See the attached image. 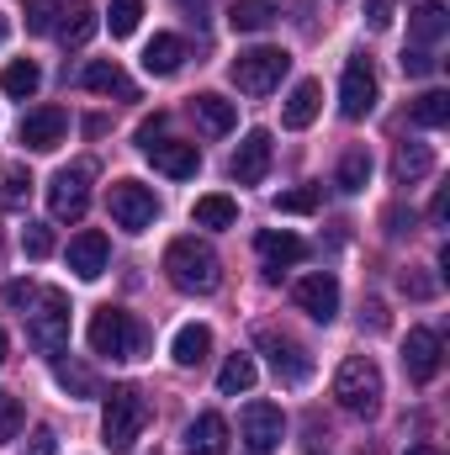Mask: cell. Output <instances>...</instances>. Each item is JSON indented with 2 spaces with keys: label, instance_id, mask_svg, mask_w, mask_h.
Returning a JSON list of instances; mask_svg holds the SVG:
<instances>
[{
  "label": "cell",
  "instance_id": "16",
  "mask_svg": "<svg viewBox=\"0 0 450 455\" xmlns=\"http://www.w3.org/2000/svg\"><path fill=\"white\" fill-rule=\"evenodd\" d=\"M107 233H96V228H85V233H75L69 238V270L80 275V281H96L101 270H107Z\"/></svg>",
  "mask_w": 450,
  "mask_h": 455
},
{
  "label": "cell",
  "instance_id": "15",
  "mask_svg": "<svg viewBox=\"0 0 450 455\" xmlns=\"http://www.w3.org/2000/svg\"><path fill=\"white\" fill-rule=\"evenodd\" d=\"M64 132H69V112H64V107H37V112L21 116V143H27L32 154L59 148V143H64Z\"/></svg>",
  "mask_w": 450,
  "mask_h": 455
},
{
  "label": "cell",
  "instance_id": "18",
  "mask_svg": "<svg viewBox=\"0 0 450 455\" xmlns=\"http://www.w3.org/2000/svg\"><path fill=\"white\" fill-rule=\"evenodd\" d=\"M254 249L270 259V281L281 275V265H302V259H308V243H302L297 233H276V228H265V233L254 238Z\"/></svg>",
  "mask_w": 450,
  "mask_h": 455
},
{
  "label": "cell",
  "instance_id": "26",
  "mask_svg": "<svg viewBox=\"0 0 450 455\" xmlns=\"http://www.w3.org/2000/svg\"><path fill=\"white\" fill-rule=\"evenodd\" d=\"M446 32H450V16H446V5H435V0H424V5L408 16V37H414L419 48H435Z\"/></svg>",
  "mask_w": 450,
  "mask_h": 455
},
{
  "label": "cell",
  "instance_id": "48",
  "mask_svg": "<svg viewBox=\"0 0 450 455\" xmlns=\"http://www.w3.org/2000/svg\"><path fill=\"white\" fill-rule=\"evenodd\" d=\"M5 349H11V339H5V329H0V365H5Z\"/></svg>",
  "mask_w": 450,
  "mask_h": 455
},
{
  "label": "cell",
  "instance_id": "17",
  "mask_svg": "<svg viewBox=\"0 0 450 455\" xmlns=\"http://www.w3.org/2000/svg\"><path fill=\"white\" fill-rule=\"evenodd\" d=\"M143 154H149V159H154V170H165L170 180H191V175L202 170L197 143H170V138H165V143H149Z\"/></svg>",
  "mask_w": 450,
  "mask_h": 455
},
{
  "label": "cell",
  "instance_id": "37",
  "mask_svg": "<svg viewBox=\"0 0 450 455\" xmlns=\"http://www.w3.org/2000/svg\"><path fill=\"white\" fill-rule=\"evenodd\" d=\"M21 249H27L32 259H48V254H53V228L48 223H27L21 228Z\"/></svg>",
  "mask_w": 450,
  "mask_h": 455
},
{
  "label": "cell",
  "instance_id": "1",
  "mask_svg": "<svg viewBox=\"0 0 450 455\" xmlns=\"http://www.w3.org/2000/svg\"><path fill=\"white\" fill-rule=\"evenodd\" d=\"M165 275H170V286L186 291V297H213V291L223 286V259H218L213 243H202V238H175V243L165 249Z\"/></svg>",
  "mask_w": 450,
  "mask_h": 455
},
{
  "label": "cell",
  "instance_id": "4",
  "mask_svg": "<svg viewBox=\"0 0 450 455\" xmlns=\"http://www.w3.org/2000/svg\"><path fill=\"white\" fill-rule=\"evenodd\" d=\"M85 339L96 355H107V360H133L138 349H143V329H138V318L133 313H122V307H96L91 313V329H85Z\"/></svg>",
  "mask_w": 450,
  "mask_h": 455
},
{
  "label": "cell",
  "instance_id": "8",
  "mask_svg": "<svg viewBox=\"0 0 450 455\" xmlns=\"http://www.w3.org/2000/svg\"><path fill=\"white\" fill-rule=\"evenodd\" d=\"M85 207H91V164H64L48 180V212L59 223H80Z\"/></svg>",
  "mask_w": 450,
  "mask_h": 455
},
{
  "label": "cell",
  "instance_id": "33",
  "mask_svg": "<svg viewBox=\"0 0 450 455\" xmlns=\"http://www.w3.org/2000/svg\"><path fill=\"white\" fill-rule=\"evenodd\" d=\"M414 122H419V127H446L450 122V96L446 91H424V96L414 101Z\"/></svg>",
  "mask_w": 450,
  "mask_h": 455
},
{
  "label": "cell",
  "instance_id": "3",
  "mask_svg": "<svg viewBox=\"0 0 450 455\" xmlns=\"http://www.w3.org/2000/svg\"><path fill=\"white\" fill-rule=\"evenodd\" d=\"M143 424H149V403H143V392L117 387L112 397H107V408H101V445L117 451V455L133 451L138 435H143Z\"/></svg>",
  "mask_w": 450,
  "mask_h": 455
},
{
  "label": "cell",
  "instance_id": "45",
  "mask_svg": "<svg viewBox=\"0 0 450 455\" xmlns=\"http://www.w3.org/2000/svg\"><path fill=\"white\" fill-rule=\"evenodd\" d=\"M59 445H53V429H37L32 435V455H53Z\"/></svg>",
  "mask_w": 450,
  "mask_h": 455
},
{
  "label": "cell",
  "instance_id": "21",
  "mask_svg": "<svg viewBox=\"0 0 450 455\" xmlns=\"http://www.w3.org/2000/svg\"><path fill=\"white\" fill-rule=\"evenodd\" d=\"M80 85L85 91H96V96H117V101H138V91H133V80L107 64V59H96V64H85V75H80Z\"/></svg>",
  "mask_w": 450,
  "mask_h": 455
},
{
  "label": "cell",
  "instance_id": "9",
  "mask_svg": "<svg viewBox=\"0 0 450 455\" xmlns=\"http://www.w3.org/2000/svg\"><path fill=\"white\" fill-rule=\"evenodd\" d=\"M371 107H376V69H371L366 53H355L339 75V112L350 122H360V116H371Z\"/></svg>",
  "mask_w": 450,
  "mask_h": 455
},
{
  "label": "cell",
  "instance_id": "5",
  "mask_svg": "<svg viewBox=\"0 0 450 455\" xmlns=\"http://www.w3.org/2000/svg\"><path fill=\"white\" fill-rule=\"evenodd\" d=\"M286 69H292V53H286V48H244V53L228 64V75H233V85H238L244 96H270V91L286 80Z\"/></svg>",
  "mask_w": 450,
  "mask_h": 455
},
{
  "label": "cell",
  "instance_id": "28",
  "mask_svg": "<svg viewBox=\"0 0 450 455\" xmlns=\"http://www.w3.org/2000/svg\"><path fill=\"white\" fill-rule=\"evenodd\" d=\"M430 170H435V148H430V143H403L398 159H392V180H398V186H414V180H424Z\"/></svg>",
  "mask_w": 450,
  "mask_h": 455
},
{
  "label": "cell",
  "instance_id": "43",
  "mask_svg": "<svg viewBox=\"0 0 450 455\" xmlns=\"http://www.w3.org/2000/svg\"><path fill=\"white\" fill-rule=\"evenodd\" d=\"M159 132H165V116H149V122L138 127V148H149V143H159Z\"/></svg>",
  "mask_w": 450,
  "mask_h": 455
},
{
  "label": "cell",
  "instance_id": "42",
  "mask_svg": "<svg viewBox=\"0 0 450 455\" xmlns=\"http://www.w3.org/2000/svg\"><path fill=\"white\" fill-rule=\"evenodd\" d=\"M5 302H11V307H32V302H37V286H32V281H11V286H5Z\"/></svg>",
  "mask_w": 450,
  "mask_h": 455
},
{
  "label": "cell",
  "instance_id": "40",
  "mask_svg": "<svg viewBox=\"0 0 450 455\" xmlns=\"http://www.w3.org/2000/svg\"><path fill=\"white\" fill-rule=\"evenodd\" d=\"M313 207H318V186H297L276 196V212H313Z\"/></svg>",
  "mask_w": 450,
  "mask_h": 455
},
{
  "label": "cell",
  "instance_id": "25",
  "mask_svg": "<svg viewBox=\"0 0 450 455\" xmlns=\"http://www.w3.org/2000/svg\"><path fill=\"white\" fill-rule=\"evenodd\" d=\"M281 16V0H233L228 5V27L233 32H265Z\"/></svg>",
  "mask_w": 450,
  "mask_h": 455
},
{
  "label": "cell",
  "instance_id": "49",
  "mask_svg": "<svg viewBox=\"0 0 450 455\" xmlns=\"http://www.w3.org/2000/svg\"><path fill=\"white\" fill-rule=\"evenodd\" d=\"M5 32H11V21H5V16H0V43H5Z\"/></svg>",
  "mask_w": 450,
  "mask_h": 455
},
{
  "label": "cell",
  "instance_id": "22",
  "mask_svg": "<svg viewBox=\"0 0 450 455\" xmlns=\"http://www.w3.org/2000/svg\"><path fill=\"white\" fill-rule=\"evenodd\" d=\"M318 107H324V85H318V80H297V85H292V96H286L281 122H286L292 132H297V127H313Z\"/></svg>",
  "mask_w": 450,
  "mask_h": 455
},
{
  "label": "cell",
  "instance_id": "20",
  "mask_svg": "<svg viewBox=\"0 0 450 455\" xmlns=\"http://www.w3.org/2000/svg\"><path fill=\"white\" fill-rule=\"evenodd\" d=\"M186 64V43L175 37V32H159L149 48H143V75H154V80H165V75H175Z\"/></svg>",
  "mask_w": 450,
  "mask_h": 455
},
{
  "label": "cell",
  "instance_id": "6",
  "mask_svg": "<svg viewBox=\"0 0 450 455\" xmlns=\"http://www.w3.org/2000/svg\"><path fill=\"white\" fill-rule=\"evenodd\" d=\"M27 339L43 355H59L69 344V297L59 286L37 291V313H27Z\"/></svg>",
  "mask_w": 450,
  "mask_h": 455
},
{
  "label": "cell",
  "instance_id": "47",
  "mask_svg": "<svg viewBox=\"0 0 450 455\" xmlns=\"http://www.w3.org/2000/svg\"><path fill=\"white\" fill-rule=\"evenodd\" d=\"M408 455H440V451H435V445H414Z\"/></svg>",
  "mask_w": 450,
  "mask_h": 455
},
{
  "label": "cell",
  "instance_id": "44",
  "mask_svg": "<svg viewBox=\"0 0 450 455\" xmlns=\"http://www.w3.org/2000/svg\"><path fill=\"white\" fill-rule=\"evenodd\" d=\"M371 27H392V0H371Z\"/></svg>",
  "mask_w": 450,
  "mask_h": 455
},
{
  "label": "cell",
  "instance_id": "12",
  "mask_svg": "<svg viewBox=\"0 0 450 455\" xmlns=\"http://www.w3.org/2000/svg\"><path fill=\"white\" fill-rule=\"evenodd\" d=\"M270 154H276L270 132H265V127H254V132H244V143L233 148L228 175H233L238 186H260V180H265V170H270Z\"/></svg>",
  "mask_w": 450,
  "mask_h": 455
},
{
  "label": "cell",
  "instance_id": "24",
  "mask_svg": "<svg viewBox=\"0 0 450 455\" xmlns=\"http://www.w3.org/2000/svg\"><path fill=\"white\" fill-rule=\"evenodd\" d=\"M170 355H175V365H202L207 355H213V329L207 323H186V329H175V339H170Z\"/></svg>",
  "mask_w": 450,
  "mask_h": 455
},
{
  "label": "cell",
  "instance_id": "13",
  "mask_svg": "<svg viewBox=\"0 0 450 455\" xmlns=\"http://www.w3.org/2000/svg\"><path fill=\"white\" fill-rule=\"evenodd\" d=\"M292 297H297V307H302L313 323H334V318H339V281L329 275V270H318V275H302Z\"/></svg>",
  "mask_w": 450,
  "mask_h": 455
},
{
  "label": "cell",
  "instance_id": "41",
  "mask_svg": "<svg viewBox=\"0 0 450 455\" xmlns=\"http://www.w3.org/2000/svg\"><path fill=\"white\" fill-rule=\"evenodd\" d=\"M403 75H414V80L435 75V53L430 48H403Z\"/></svg>",
  "mask_w": 450,
  "mask_h": 455
},
{
  "label": "cell",
  "instance_id": "32",
  "mask_svg": "<svg viewBox=\"0 0 450 455\" xmlns=\"http://www.w3.org/2000/svg\"><path fill=\"white\" fill-rule=\"evenodd\" d=\"M366 180H371V154L366 148H350L344 159H339V191H366Z\"/></svg>",
  "mask_w": 450,
  "mask_h": 455
},
{
  "label": "cell",
  "instance_id": "39",
  "mask_svg": "<svg viewBox=\"0 0 450 455\" xmlns=\"http://www.w3.org/2000/svg\"><path fill=\"white\" fill-rule=\"evenodd\" d=\"M27 186H32V180H27L21 164H5V170H0V202H5V207H16V202L27 196Z\"/></svg>",
  "mask_w": 450,
  "mask_h": 455
},
{
  "label": "cell",
  "instance_id": "23",
  "mask_svg": "<svg viewBox=\"0 0 450 455\" xmlns=\"http://www.w3.org/2000/svg\"><path fill=\"white\" fill-rule=\"evenodd\" d=\"M96 27H101V16H96V5H69V11H59V43L64 48H85L91 37H96Z\"/></svg>",
  "mask_w": 450,
  "mask_h": 455
},
{
  "label": "cell",
  "instance_id": "14",
  "mask_svg": "<svg viewBox=\"0 0 450 455\" xmlns=\"http://www.w3.org/2000/svg\"><path fill=\"white\" fill-rule=\"evenodd\" d=\"M440 355H446V344H440L435 329H408V339H403V365H408V376H414L419 387L440 376Z\"/></svg>",
  "mask_w": 450,
  "mask_h": 455
},
{
  "label": "cell",
  "instance_id": "7",
  "mask_svg": "<svg viewBox=\"0 0 450 455\" xmlns=\"http://www.w3.org/2000/svg\"><path fill=\"white\" fill-rule=\"evenodd\" d=\"M107 212H112L117 228L143 233V228H154V218H159V196H154L143 180H112V191H107Z\"/></svg>",
  "mask_w": 450,
  "mask_h": 455
},
{
  "label": "cell",
  "instance_id": "31",
  "mask_svg": "<svg viewBox=\"0 0 450 455\" xmlns=\"http://www.w3.org/2000/svg\"><path fill=\"white\" fill-rule=\"evenodd\" d=\"M254 376H260V371H254V360H249V355H228L223 371H218V392H223V397H238V392H249V387H254Z\"/></svg>",
  "mask_w": 450,
  "mask_h": 455
},
{
  "label": "cell",
  "instance_id": "35",
  "mask_svg": "<svg viewBox=\"0 0 450 455\" xmlns=\"http://www.w3.org/2000/svg\"><path fill=\"white\" fill-rule=\"evenodd\" d=\"M53 376H59V387H64V392H75V397H91V392H96V381H91V371H85V365L59 360V365H53Z\"/></svg>",
  "mask_w": 450,
  "mask_h": 455
},
{
  "label": "cell",
  "instance_id": "2",
  "mask_svg": "<svg viewBox=\"0 0 450 455\" xmlns=\"http://www.w3.org/2000/svg\"><path fill=\"white\" fill-rule=\"evenodd\" d=\"M334 397L344 413H355V419H371L376 408H382V371H376V360L371 355H350L344 365L334 371Z\"/></svg>",
  "mask_w": 450,
  "mask_h": 455
},
{
  "label": "cell",
  "instance_id": "46",
  "mask_svg": "<svg viewBox=\"0 0 450 455\" xmlns=\"http://www.w3.org/2000/svg\"><path fill=\"white\" fill-rule=\"evenodd\" d=\"M446 212H450V191H435V207H430V218H435V223H446Z\"/></svg>",
  "mask_w": 450,
  "mask_h": 455
},
{
  "label": "cell",
  "instance_id": "38",
  "mask_svg": "<svg viewBox=\"0 0 450 455\" xmlns=\"http://www.w3.org/2000/svg\"><path fill=\"white\" fill-rule=\"evenodd\" d=\"M53 27H59V5H53V0H32V5H27V32L43 37V32H53Z\"/></svg>",
  "mask_w": 450,
  "mask_h": 455
},
{
  "label": "cell",
  "instance_id": "30",
  "mask_svg": "<svg viewBox=\"0 0 450 455\" xmlns=\"http://www.w3.org/2000/svg\"><path fill=\"white\" fill-rule=\"evenodd\" d=\"M191 218H197V228H233V223H238V202H233V196H223V191L197 196Z\"/></svg>",
  "mask_w": 450,
  "mask_h": 455
},
{
  "label": "cell",
  "instance_id": "34",
  "mask_svg": "<svg viewBox=\"0 0 450 455\" xmlns=\"http://www.w3.org/2000/svg\"><path fill=\"white\" fill-rule=\"evenodd\" d=\"M138 21H143V0H112V11H107L112 37H133V32H138Z\"/></svg>",
  "mask_w": 450,
  "mask_h": 455
},
{
  "label": "cell",
  "instance_id": "29",
  "mask_svg": "<svg viewBox=\"0 0 450 455\" xmlns=\"http://www.w3.org/2000/svg\"><path fill=\"white\" fill-rule=\"evenodd\" d=\"M191 112H197V122L213 132V138H223V132H233V122H238V112H233V101H223L218 91H202L197 101H191Z\"/></svg>",
  "mask_w": 450,
  "mask_h": 455
},
{
  "label": "cell",
  "instance_id": "19",
  "mask_svg": "<svg viewBox=\"0 0 450 455\" xmlns=\"http://www.w3.org/2000/svg\"><path fill=\"white\" fill-rule=\"evenodd\" d=\"M186 455H228V424L223 413H197L186 429Z\"/></svg>",
  "mask_w": 450,
  "mask_h": 455
},
{
  "label": "cell",
  "instance_id": "10",
  "mask_svg": "<svg viewBox=\"0 0 450 455\" xmlns=\"http://www.w3.org/2000/svg\"><path fill=\"white\" fill-rule=\"evenodd\" d=\"M238 429H244V445L254 455H270V451H281V440H286V413L276 403H249Z\"/></svg>",
  "mask_w": 450,
  "mask_h": 455
},
{
  "label": "cell",
  "instance_id": "11",
  "mask_svg": "<svg viewBox=\"0 0 450 455\" xmlns=\"http://www.w3.org/2000/svg\"><path fill=\"white\" fill-rule=\"evenodd\" d=\"M260 349L270 355V371H276V381H286V387H302V381L313 376V355H308L302 344H292L286 334H276V329H260Z\"/></svg>",
  "mask_w": 450,
  "mask_h": 455
},
{
  "label": "cell",
  "instance_id": "36",
  "mask_svg": "<svg viewBox=\"0 0 450 455\" xmlns=\"http://www.w3.org/2000/svg\"><path fill=\"white\" fill-rule=\"evenodd\" d=\"M21 424H27V413H21V403H16L11 392H0V445H11V440L21 435Z\"/></svg>",
  "mask_w": 450,
  "mask_h": 455
},
{
  "label": "cell",
  "instance_id": "27",
  "mask_svg": "<svg viewBox=\"0 0 450 455\" xmlns=\"http://www.w3.org/2000/svg\"><path fill=\"white\" fill-rule=\"evenodd\" d=\"M37 85H43V69H37L32 59H11V64L0 69V91H5L11 101H32Z\"/></svg>",
  "mask_w": 450,
  "mask_h": 455
}]
</instances>
